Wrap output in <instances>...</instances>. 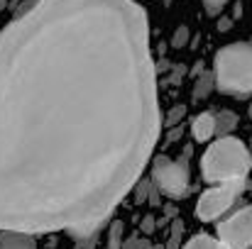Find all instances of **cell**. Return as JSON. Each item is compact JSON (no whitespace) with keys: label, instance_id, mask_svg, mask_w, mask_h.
Instances as JSON below:
<instances>
[{"label":"cell","instance_id":"cell-20","mask_svg":"<svg viewBox=\"0 0 252 249\" xmlns=\"http://www.w3.org/2000/svg\"><path fill=\"white\" fill-rule=\"evenodd\" d=\"M5 5H7V0H0V12L5 10Z\"/></svg>","mask_w":252,"mask_h":249},{"label":"cell","instance_id":"cell-6","mask_svg":"<svg viewBox=\"0 0 252 249\" xmlns=\"http://www.w3.org/2000/svg\"><path fill=\"white\" fill-rule=\"evenodd\" d=\"M218 240L225 249H248L252 247V205L238 210L233 218L220 222Z\"/></svg>","mask_w":252,"mask_h":249},{"label":"cell","instance_id":"cell-14","mask_svg":"<svg viewBox=\"0 0 252 249\" xmlns=\"http://www.w3.org/2000/svg\"><path fill=\"white\" fill-rule=\"evenodd\" d=\"M120 235H123V222H113V227H110V247L108 249H120Z\"/></svg>","mask_w":252,"mask_h":249},{"label":"cell","instance_id":"cell-1","mask_svg":"<svg viewBox=\"0 0 252 249\" xmlns=\"http://www.w3.org/2000/svg\"><path fill=\"white\" fill-rule=\"evenodd\" d=\"M159 127L142 5L32 0L0 32V230L100 225Z\"/></svg>","mask_w":252,"mask_h":249},{"label":"cell","instance_id":"cell-12","mask_svg":"<svg viewBox=\"0 0 252 249\" xmlns=\"http://www.w3.org/2000/svg\"><path fill=\"white\" fill-rule=\"evenodd\" d=\"M184 115H186V105H174V108H171V110L167 112V117H164V127H167V130L181 127V122H184Z\"/></svg>","mask_w":252,"mask_h":249},{"label":"cell","instance_id":"cell-18","mask_svg":"<svg viewBox=\"0 0 252 249\" xmlns=\"http://www.w3.org/2000/svg\"><path fill=\"white\" fill-rule=\"evenodd\" d=\"M152 230H155V220H152V218H145V222H142V232L150 235Z\"/></svg>","mask_w":252,"mask_h":249},{"label":"cell","instance_id":"cell-3","mask_svg":"<svg viewBox=\"0 0 252 249\" xmlns=\"http://www.w3.org/2000/svg\"><path fill=\"white\" fill-rule=\"evenodd\" d=\"M213 76L218 90L233 98H248L252 93V42L223 47L216 54Z\"/></svg>","mask_w":252,"mask_h":249},{"label":"cell","instance_id":"cell-5","mask_svg":"<svg viewBox=\"0 0 252 249\" xmlns=\"http://www.w3.org/2000/svg\"><path fill=\"white\" fill-rule=\"evenodd\" d=\"M152 181L169 198H186L189 195V171L186 166L176 164L167 157H157L152 166Z\"/></svg>","mask_w":252,"mask_h":249},{"label":"cell","instance_id":"cell-13","mask_svg":"<svg viewBox=\"0 0 252 249\" xmlns=\"http://www.w3.org/2000/svg\"><path fill=\"white\" fill-rule=\"evenodd\" d=\"M189 37H191V32H189V27H186V25L176 27V32H174V37H171V47H174V49L186 47V44H189Z\"/></svg>","mask_w":252,"mask_h":249},{"label":"cell","instance_id":"cell-17","mask_svg":"<svg viewBox=\"0 0 252 249\" xmlns=\"http://www.w3.org/2000/svg\"><path fill=\"white\" fill-rule=\"evenodd\" d=\"M230 25H233V20H230V17H223V20L218 22V29H220V32H228Z\"/></svg>","mask_w":252,"mask_h":249},{"label":"cell","instance_id":"cell-10","mask_svg":"<svg viewBox=\"0 0 252 249\" xmlns=\"http://www.w3.org/2000/svg\"><path fill=\"white\" fill-rule=\"evenodd\" d=\"M235 125H238V115L230 112V110H223V112H218V117H216V135L228 137V135L235 130Z\"/></svg>","mask_w":252,"mask_h":249},{"label":"cell","instance_id":"cell-2","mask_svg":"<svg viewBox=\"0 0 252 249\" xmlns=\"http://www.w3.org/2000/svg\"><path fill=\"white\" fill-rule=\"evenodd\" d=\"M201 168H203V178L213 186L228 181H243L252 168V154L240 139L220 137L206 149Z\"/></svg>","mask_w":252,"mask_h":249},{"label":"cell","instance_id":"cell-4","mask_svg":"<svg viewBox=\"0 0 252 249\" xmlns=\"http://www.w3.org/2000/svg\"><path fill=\"white\" fill-rule=\"evenodd\" d=\"M245 188V178L243 181H228V183H216L213 188H208L198 203H196V218L203 222H211L216 218H220L223 213L230 210V205L235 203V198L243 193Z\"/></svg>","mask_w":252,"mask_h":249},{"label":"cell","instance_id":"cell-11","mask_svg":"<svg viewBox=\"0 0 252 249\" xmlns=\"http://www.w3.org/2000/svg\"><path fill=\"white\" fill-rule=\"evenodd\" d=\"M184 249H225L220 245V240H213L211 235H196L186 242Z\"/></svg>","mask_w":252,"mask_h":249},{"label":"cell","instance_id":"cell-9","mask_svg":"<svg viewBox=\"0 0 252 249\" xmlns=\"http://www.w3.org/2000/svg\"><path fill=\"white\" fill-rule=\"evenodd\" d=\"M216 88V76L213 74H208V71H203L201 76H196V85H193V98L196 100H203V98H208L211 95V90Z\"/></svg>","mask_w":252,"mask_h":249},{"label":"cell","instance_id":"cell-19","mask_svg":"<svg viewBox=\"0 0 252 249\" xmlns=\"http://www.w3.org/2000/svg\"><path fill=\"white\" fill-rule=\"evenodd\" d=\"M181 79H184V69H174V74H171V79H169V81H171V83H179Z\"/></svg>","mask_w":252,"mask_h":249},{"label":"cell","instance_id":"cell-21","mask_svg":"<svg viewBox=\"0 0 252 249\" xmlns=\"http://www.w3.org/2000/svg\"><path fill=\"white\" fill-rule=\"evenodd\" d=\"M250 117H252V105H250Z\"/></svg>","mask_w":252,"mask_h":249},{"label":"cell","instance_id":"cell-15","mask_svg":"<svg viewBox=\"0 0 252 249\" xmlns=\"http://www.w3.org/2000/svg\"><path fill=\"white\" fill-rule=\"evenodd\" d=\"M230 0H203V5H206V12L208 15H220V10L228 5Z\"/></svg>","mask_w":252,"mask_h":249},{"label":"cell","instance_id":"cell-7","mask_svg":"<svg viewBox=\"0 0 252 249\" xmlns=\"http://www.w3.org/2000/svg\"><path fill=\"white\" fill-rule=\"evenodd\" d=\"M191 135H193L196 142H208V139L216 135V117H213L211 112H201V115L193 120Z\"/></svg>","mask_w":252,"mask_h":249},{"label":"cell","instance_id":"cell-16","mask_svg":"<svg viewBox=\"0 0 252 249\" xmlns=\"http://www.w3.org/2000/svg\"><path fill=\"white\" fill-rule=\"evenodd\" d=\"M181 137V127H174V130H169V135H167V142H176Z\"/></svg>","mask_w":252,"mask_h":249},{"label":"cell","instance_id":"cell-8","mask_svg":"<svg viewBox=\"0 0 252 249\" xmlns=\"http://www.w3.org/2000/svg\"><path fill=\"white\" fill-rule=\"evenodd\" d=\"M0 249H34V242L30 235H20V232H5L0 237Z\"/></svg>","mask_w":252,"mask_h":249}]
</instances>
